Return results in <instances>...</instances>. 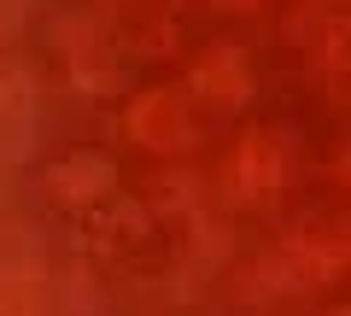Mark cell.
<instances>
[{
  "label": "cell",
  "mask_w": 351,
  "mask_h": 316,
  "mask_svg": "<svg viewBox=\"0 0 351 316\" xmlns=\"http://www.w3.org/2000/svg\"><path fill=\"white\" fill-rule=\"evenodd\" d=\"M112 188H117V170H112V158L94 152V147L64 152L59 165L47 170V193L59 205H76V211H100V205L112 199Z\"/></svg>",
  "instance_id": "6da1fadb"
},
{
  "label": "cell",
  "mask_w": 351,
  "mask_h": 316,
  "mask_svg": "<svg viewBox=\"0 0 351 316\" xmlns=\"http://www.w3.org/2000/svg\"><path fill=\"white\" fill-rule=\"evenodd\" d=\"M129 129H135V141H147V147L158 152H176L193 141V112L176 94H141L135 112H129Z\"/></svg>",
  "instance_id": "7a4b0ae2"
},
{
  "label": "cell",
  "mask_w": 351,
  "mask_h": 316,
  "mask_svg": "<svg viewBox=\"0 0 351 316\" xmlns=\"http://www.w3.org/2000/svg\"><path fill=\"white\" fill-rule=\"evenodd\" d=\"M228 182H234L240 199H252V193H276L281 182V158L269 141H246V147L234 152V165H228Z\"/></svg>",
  "instance_id": "3957f363"
}]
</instances>
